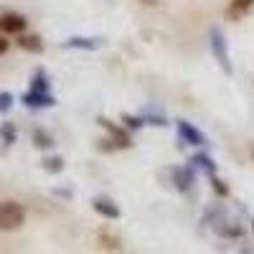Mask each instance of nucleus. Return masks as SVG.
<instances>
[{"mask_svg": "<svg viewBox=\"0 0 254 254\" xmlns=\"http://www.w3.org/2000/svg\"><path fill=\"white\" fill-rule=\"evenodd\" d=\"M26 224V208L18 201H0V231H15Z\"/></svg>", "mask_w": 254, "mask_h": 254, "instance_id": "1", "label": "nucleus"}, {"mask_svg": "<svg viewBox=\"0 0 254 254\" xmlns=\"http://www.w3.org/2000/svg\"><path fill=\"white\" fill-rule=\"evenodd\" d=\"M26 28H28V20H26V15L13 13V10H8V13H0V33H3V36H10V33L20 36V33H26Z\"/></svg>", "mask_w": 254, "mask_h": 254, "instance_id": "2", "label": "nucleus"}, {"mask_svg": "<svg viewBox=\"0 0 254 254\" xmlns=\"http://www.w3.org/2000/svg\"><path fill=\"white\" fill-rule=\"evenodd\" d=\"M20 102H23L26 107H33V110H38V107H54V104H56V97H54L51 92L28 89L23 97H20Z\"/></svg>", "mask_w": 254, "mask_h": 254, "instance_id": "3", "label": "nucleus"}, {"mask_svg": "<svg viewBox=\"0 0 254 254\" xmlns=\"http://www.w3.org/2000/svg\"><path fill=\"white\" fill-rule=\"evenodd\" d=\"M211 51H214L219 66H221L226 74H231V64H229V56H226V51H224V36H221V31H216V28L211 31Z\"/></svg>", "mask_w": 254, "mask_h": 254, "instance_id": "4", "label": "nucleus"}, {"mask_svg": "<svg viewBox=\"0 0 254 254\" xmlns=\"http://www.w3.org/2000/svg\"><path fill=\"white\" fill-rule=\"evenodd\" d=\"M178 132H181V137H183L188 145H206L203 132L196 130V127L190 125V122H186V120H178Z\"/></svg>", "mask_w": 254, "mask_h": 254, "instance_id": "5", "label": "nucleus"}, {"mask_svg": "<svg viewBox=\"0 0 254 254\" xmlns=\"http://www.w3.org/2000/svg\"><path fill=\"white\" fill-rule=\"evenodd\" d=\"M92 206H94L97 214H102L104 219H120V208H117V203H115L112 198H107V196H97V198L92 201Z\"/></svg>", "mask_w": 254, "mask_h": 254, "instance_id": "6", "label": "nucleus"}, {"mask_svg": "<svg viewBox=\"0 0 254 254\" xmlns=\"http://www.w3.org/2000/svg\"><path fill=\"white\" fill-rule=\"evenodd\" d=\"M15 44L23 51H28V54H41V51H44V38L36 36V33H20Z\"/></svg>", "mask_w": 254, "mask_h": 254, "instance_id": "7", "label": "nucleus"}, {"mask_svg": "<svg viewBox=\"0 0 254 254\" xmlns=\"http://www.w3.org/2000/svg\"><path fill=\"white\" fill-rule=\"evenodd\" d=\"M252 8H254V0H229L226 18H229V20H239V18H244Z\"/></svg>", "mask_w": 254, "mask_h": 254, "instance_id": "8", "label": "nucleus"}, {"mask_svg": "<svg viewBox=\"0 0 254 254\" xmlns=\"http://www.w3.org/2000/svg\"><path fill=\"white\" fill-rule=\"evenodd\" d=\"M99 244H102L104 249H112V252H115V249H120L122 242H120L117 234H112L110 229H99Z\"/></svg>", "mask_w": 254, "mask_h": 254, "instance_id": "9", "label": "nucleus"}, {"mask_svg": "<svg viewBox=\"0 0 254 254\" xmlns=\"http://www.w3.org/2000/svg\"><path fill=\"white\" fill-rule=\"evenodd\" d=\"M31 89H38V92H51L46 71H36V74H33V79H31Z\"/></svg>", "mask_w": 254, "mask_h": 254, "instance_id": "10", "label": "nucleus"}, {"mask_svg": "<svg viewBox=\"0 0 254 254\" xmlns=\"http://www.w3.org/2000/svg\"><path fill=\"white\" fill-rule=\"evenodd\" d=\"M33 145H36V147H51V145H54V137H51L46 130H36V132H33Z\"/></svg>", "mask_w": 254, "mask_h": 254, "instance_id": "11", "label": "nucleus"}, {"mask_svg": "<svg viewBox=\"0 0 254 254\" xmlns=\"http://www.w3.org/2000/svg\"><path fill=\"white\" fill-rule=\"evenodd\" d=\"M44 168H46L49 173H61V171H64V160H61L59 155H54V158H46V160H44Z\"/></svg>", "mask_w": 254, "mask_h": 254, "instance_id": "12", "label": "nucleus"}, {"mask_svg": "<svg viewBox=\"0 0 254 254\" xmlns=\"http://www.w3.org/2000/svg\"><path fill=\"white\" fill-rule=\"evenodd\" d=\"M0 137L5 140V145H13L15 142V127L10 122H5L3 127H0Z\"/></svg>", "mask_w": 254, "mask_h": 254, "instance_id": "13", "label": "nucleus"}, {"mask_svg": "<svg viewBox=\"0 0 254 254\" xmlns=\"http://www.w3.org/2000/svg\"><path fill=\"white\" fill-rule=\"evenodd\" d=\"M10 107H13V94L10 92H0V115L10 112Z\"/></svg>", "mask_w": 254, "mask_h": 254, "instance_id": "14", "label": "nucleus"}, {"mask_svg": "<svg viewBox=\"0 0 254 254\" xmlns=\"http://www.w3.org/2000/svg\"><path fill=\"white\" fill-rule=\"evenodd\" d=\"M66 46L69 49H94L97 44H89V38H71L66 41Z\"/></svg>", "mask_w": 254, "mask_h": 254, "instance_id": "15", "label": "nucleus"}, {"mask_svg": "<svg viewBox=\"0 0 254 254\" xmlns=\"http://www.w3.org/2000/svg\"><path fill=\"white\" fill-rule=\"evenodd\" d=\"M193 163H198V165L203 168V171H211V173H214V160H211L208 155H196V158H193Z\"/></svg>", "mask_w": 254, "mask_h": 254, "instance_id": "16", "label": "nucleus"}, {"mask_svg": "<svg viewBox=\"0 0 254 254\" xmlns=\"http://www.w3.org/2000/svg\"><path fill=\"white\" fill-rule=\"evenodd\" d=\"M122 125H125V127L130 125L132 130H140V127H142V120H140V117H132V115H122Z\"/></svg>", "mask_w": 254, "mask_h": 254, "instance_id": "17", "label": "nucleus"}, {"mask_svg": "<svg viewBox=\"0 0 254 254\" xmlns=\"http://www.w3.org/2000/svg\"><path fill=\"white\" fill-rule=\"evenodd\" d=\"M211 183H214V188H216V193H221V196H229V188L224 186V181H221V178H214V181H211Z\"/></svg>", "mask_w": 254, "mask_h": 254, "instance_id": "18", "label": "nucleus"}, {"mask_svg": "<svg viewBox=\"0 0 254 254\" xmlns=\"http://www.w3.org/2000/svg\"><path fill=\"white\" fill-rule=\"evenodd\" d=\"M8 49H10V41H8V38H5L3 33H0V56H3V54H5Z\"/></svg>", "mask_w": 254, "mask_h": 254, "instance_id": "19", "label": "nucleus"}, {"mask_svg": "<svg viewBox=\"0 0 254 254\" xmlns=\"http://www.w3.org/2000/svg\"><path fill=\"white\" fill-rule=\"evenodd\" d=\"M137 3H142L147 8H155V5H160V0H137Z\"/></svg>", "mask_w": 254, "mask_h": 254, "instance_id": "20", "label": "nucleus"}, {"mask_svg": "<svg viewBox=\"0 0 254 254\" xmlns=\"http://www.w3.org/2000/svg\"><path fill=\"white\" fill-rule=\"evenodd\" d=\"M252 158H254V145H252Z\"/></svg>", "mask_w": 254, "mask_h": 254, "instance_id": "21", "label": "nucleus"}, {"mask_svg": "<svg viewBox=\"0 0 254 254\" xmlns=\"http://www.w3.org/2000/svg\"><path fill=\"white\" fill-rule=\"evenodd\" d=\"M252 231H254V221H252Z\"/></svg>", "mask_w": 254, "mask_h": 254, "instance_id": "22", "label": "nucleus"}]
</instances>
